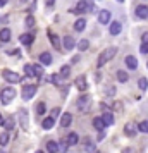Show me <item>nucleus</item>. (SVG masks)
I'll list each match as a JSON object with an SVG mask.
<instances>
[{"instance_id":"f257e3e1","label":"nucleus","mask_w":148,"mask_h":153,"mask_svg":"<svg viewBox=\"0 0 148 153\" xmlns=\"http://www.w3.org/2000/svg\"><path fill=\"white\" fill-rule=\"evenodd\" d=\"M76 107H78V110L81 112V114H88V112L91 110V107H93L91 95H88V93L83 91V95L76 100Z\"/></svg>"},{"instance_id":"f03ea898","label":"nucleus","mask_w":148,"mask_h":153,"mask_svg":"<svg viewBox=\"0 0 148 153\" xmlns=\"http://www.w3.org/2000/svg\"><path fill=\"white\" fill-rule=\"evenodd\" d=\"M115 53H117V47H109V48H105V50H103V52L98 55L97 67H98V69H102L103 65H107V62H110L114 57H115Z\"/></svg>"},{"instance_id":"7ed1b4c3","label":"nucleus","mask_w":148,"mask_h":153,"mask_svg":"<svg viewBox=\"0 0 148 153\" xmlns=\"http://www.w3.org/2000/svg\"><path fill=\"white\" fill-rule=\"evenodd\" d=\"M71 12H74V14H81V12H93V4L90 0H79L76 9H72Z\"/></svg>"},{"instance_id":"20e7f679","label":"nucleus","mask_w":148,"mask_h":153,"mask_svg":"<svg viewBox=\"0 0 148 153\" xmlns=\"http://www.w3.org/2000/svg\"><path fill=\"white\" fill-rule=\"evenodd\" d=\"M14 98H16V90L14 88H4L2 93H0V102H2L4 105L10 103Z\"/></svg>"},{"instance_id":"39448f33","label":"nucleus","mask_w":148,"mask_h":153,"mask_svg":"<svg viewBox=\"0 0 148 153\" xmlns=\"http://www.w3.org/2000/svg\"><path fill=\"white\" fill-rule=\"evenodd\" d=\"M36 90H38V88H36L35 84H26V86L22 88V95H21L22 100H26V102L31 100V98L36 95Z\"/></svg>"},{"instance_id":"423d86ee","label":"nucleus","mask_w":148,"mask_h":153,"mask_svg":"<svg viewBox=\"0 0 148 153\" xmlns=\"http://www.w3.org/2000/svg\"><path fill=\"white\" fill-rule=\"evenodd\" d=\"M136 132H138V126H136V122L127 120L126 126H124V134L129 136V138H133V136H136Z\"/></svg>"},{"instance_id":"0eeeda50","label":"nucleus","mask_w":148,"mask_h":153,"mask_svg":"<svg viewBox=\"0 0 148 153\" xmlns=\"http://www.w3.org/2000/svg\"><path fill=\"white\" fill-rule=\"evenodd\" d=\"M2 74H4V79L9 81V83H12V84L21 83V76H19L17 72H12V71H4Z\"/></svg>"},{"instance_id":"6e6552de","label":"nucleus","mask_w":148,"mask_h":153,"mask_svg":"<svg viewBox=\"0 0 148 153\" xmlns=\"http://www.w3.org/2000/svg\"><path fill=\"white\" fill-rule=\"evenodd\" d=\"M110 19H112V12L110 10H100L98 12V22L100 24H103V26H109V22H110Z\"/></svg>"},{"instance_id":"1a4fd4ad","label":"nucleus","mask_w":148,"mask_h":153,"mask_svg":"<svg viewBox=\"0 0 148 153\" xmlns=\"http://www.w3.org/2000/svg\"><path fill=\"white\" fill-rule=\"evenodd\" d=\"M134 17L136 19H147L148 17V5H136V9H134Z\"/></svg>"},{"instance_id":"9d476101","label":"nucleus","mask_w":148,"mask_h":153,"mask_svg":"<svg viewBox=\"0 0 148 153\" xmlns=\"http://www.w3.org/2000/svg\"><path fill=\"white\" fill-rule=\"evenodd\" d=\"M17 117H19L21 127L24 129V131H28V127H29V122H28V112L24 110V108H21V110L17 112Z\"/></svg>"},{"instance_id":"9b49d317","label":"nucleus","mask_w":148,"mask_h":153,"mask_svg":"<svg viewBox=\"0 0 148 153\" xmlns=\"http://www.w3.org/2000/svg\"><path fill=\"white\" fill-rule=\"evenodd\" d=\"M120 31H122V24H120L119 21H112V22H109V33H110L112 36L120 35Z\"/></svg>"},{"instance_id":"f8f14e48","label":"nucleus","mask_w":148,"mask_h":153,"mask_svg":"<svg viewBox=\"0 0 148 153\" xmlns=\"http://www.w3.org/2000/svg\"><path fill=\"white\" fill-rule=\"evenodd\" d=\"M62 47L64 50H67V52H71V50H74V47H76V42H74V38L72 36H64V40H62Z\"/></svg>"},{"instance_id":"ddd939ff","label":"nucleus","mask_w":148,"mask_h":153,"mask_svg":"<svg viewBox=\"0 0 148 153\" xmlns=\"http://www.w3.org/2000/svg\"><path fill=\"white\" fill-rule=\"evenodd\" d=\"M74 86L78 88L79 91H86L88 90V83H86V76H78L76 81H74Z\"/></svg>"},{"instance_id":"4468645a","label":"nucleus","mask_w":148,"mask_h":153,"mask_svg":"<svg viewBox=\"0 0 148 153\" xmlns=\"http://www.w3.org/2000/svg\"><path fill=\"white\" fill-rule=\"evenodd\" d=\"M124 64L127 65V69H131V71L138 69V59H136L134 55H127L126 60H124Z\"/></svg>"},{"instance_id":"2eb2a0df","label":"nucleus","mask_w":148,"mask_h":153,"mask_svg":"<svg viewBox=\"0 0 148 153\" xmlns=\"http://www.w3.org/2000/svg\"><path fill=\"white\" fill-rule=\"evenodd\" d=\"M83 148H85V152H86V153L97 152V146H95V143H93L90 138H83Z\"/></svg>"},{"instance_id":"dca6fc26","label":"nucleus","mask_w":148,"mask_h":153,"mask_svg":"<svg viewBox=\"0 0 148 153\" xmlns=\"http://www.w3.org/2000/svg\"><path fill=\"white\" fill-rule=\"evenodd\" d=\"M48 38H50V43H52V47H54L55 50H60V48H62V45H60V38H59L55 33L48 31Z\"/></svg>"},{"instance_id":"f3484780","label":"nucleus","mask_w":148,"mask_h":153,"mask_svg":"<svg viewBox=\"0 0 148 153\" xmlns=\"http://www.w3.org/2000/svg\"><path fill=\"white\" fill-rule=\"evenodd\" d=\"M71 124H72V114H71V112L62 114V117H60V126H62V127H69Z\"/></svg>"},{"instance_id":"a211bd4d","label":"nucleus","mask_w":148,"mask_h":153,"mask_svg":"<svg viewBox=\"0 0 148 153\" xmlns=\"http://www.w3.org/2000/svg\"><path fill=\"white\" fill-rule=\"evenodd\" d=\"M85 29H86V19H85V17L76 19V22H74V31L81 33V31H85Z\"/></svg>"},{"instance_id":"6ab92c4d","label":"nucleus","mask_w":148,"mask_h":153,"mask_svg":"<svg viewBox=\"0 0 148 153\" xmlns=\"http://www.w3.org/2000/svg\"><path fill=\"white\" fill-rule=\"evenodd\" d=\"M40 64H42V65H50V64H52V53H50V52L40 53Z\"/></svg>"},{"instance_id":"aec40b11","label":"nucleus","mask_w":148,"mask_h":153,"mask_svg":"<svg viewBox=\"0 0 148 153\" xmlns=\"http://www.w3.org/2000/svg\"><path fill=\"white\" fill-rule=\"evenodd\" d=\"M54 124H55V119L52 117V115H50V117H45V119L42 120V127L45 129V131L52 129V127H54Z\"/></svg>"},{"instance_id":"412c9836","label":"nucleus","mask_w":148,"mask_h":153,"mask_svg":"<svg viewBox=\"0 0 148 153\" xmlns=\"http://www.w3.org/2000/svg\"><path fill=\"white\" fill-rule=\"evenodd\" d=\"M33 40H35V38H33V35H29V33H24V35L19 36V42H21L22 45H26V47H29V45L33 43Z\"/></svg>"},{"instance_id":"4be33fe9","label":"nucleus","mask_w":148,"mask_h":153,"mask_svg":"<svg viewBox=\"0 0 148 153\" xmlns=\"http://www.w3.org/2000/svg\"><path fill=\"white\" fill-rule=\"evenodd\" d=\"M65 139H67L69 146H74V145H78V143H79V136H78V132H69Z\"/></svg>"},{"instance_id":"5701e85b","label":"nucleus","mask_w":148,"mask_h":153,"mask_svg":"<svg viewBox=\"0 0 148 153\" xmlns=\"http://www.w3.org/2000/svg\"><path fill=\"white\" fill-rule=\"evenodd\" d=\"M102 119H103L105 126H114V122H115V119H114V114H112V112H105V114L102 115Z\"/></svg>"},{"instance_id":"b1692460","label":"nucleus","mask_w":148,"mask_h":153,"mask_svg":"<svg viewBox=\"0 0 148 153\" xmlns=\"http://www.w3.org/2000/svg\"><path fill=\"white\" fill-rule=\"evenodd\" d=\"M93 127L98 129V131H103V129H105V122H103V119L102 117H95L93 119Z\"/></svg>"},{"instance_id":"393cba45","label":"nucleus","mask_w":148,"mask_h":153,"mask_svg":"<svg viewBox=\"0 0 148 153\" xmlns=\"http://www.w3.org/2000/svg\"><path fill=\"white\" fill-rule=\"evenodd\" d=\"M10 36H12V33H10V29L9 28H4L2 31H0V42H9L10 40Z\"/></svg>"},{"instance_id":"a878e982","label":"nucleus","mask_w":148,"mask_h":153,"mask_svg":"<svg viewBox=\"0 0 148 153\" xmlns=\"http://www.w3.org/2000/svg\"><path fill=\"white\" fill-rule=\"evenodd\" d=\"M47 152L48 153H59V143H57V141H47Z\"/></svg>"},{"instance_id":"bb28decb","label":"nucleus","mask_w":148,"mask_h":153,"mask_svg":"<svg viewBox=\"0 0 148 153\" xmlns=\"http://www.w3.org/2000/svg\"><path fill=\"white\" fill-rule=\"evenodd\" d=\"M115 77H117L119 83H127V81H129V76H127L126 71H117V72H115Z\"/></svg>"},{"instance_id":"cd10ccee","label":"nucleus","mask_w":148,"mask_h":153,"mask_svg":"<svg viewBox=\"0 0 148 153\" xmlns=\"http://www.w3.org/2000/svg\"><path fill=\"white\" fill-rule=\"evenodd\" d=\"M69 152V143H67V139L64 138L59 141V153H67Z\"/></svg>"},{"instance_id":"c85d7f7f","label":"nucleus","mask_w":148,"mask_h":153,"mask_svg":"<svg viewBox=\"0 0 148 153\" xmlns=\"http://www.w3.org/2000/svg\"><path fill=\"white\" fill-rule=\"evenodd\" d=\"M88 48H90V42H88L86 38L79 40V43H78V50H79V52H86Z\"/></svg>"},{"instance_id":"c756f323","label":"nucleus","mask_w":148,"mask_h":153,"mask_svg":"<svg viewBox=\"0 0 148 153\" xmlns=\"http://www.w3.org/2000/svg\"><path fill=\"white\" fill-rule=\"evenodd\" d=\"M59 74H60V77H62V79H67V77L71 76V65H62V69H60V72H59Z\"/></svg>"},{"instance_id":"7c9ffc66","label":"nucleus","mask_w":148,"mask_h":153,"mask_svg":"<svg viewBox=\"0 0 148 153\" xmlns=\"http://www.w3.org/2000/svg\"><path fill=\"white\" fill-rule=\"evenodd\" d=\"M35 110H36V114H38V115H45V112H47V105L43 103V102H40V103H36Z\"/></svg>"},{"instance_id":"2f4dec72","label":"nucleus","mask_w":148,"mask_h":153,"mask_svg":"<svg viewBox=\"0 0 148 153\" xmlns=\"http://www.w3.org/2000/svg\"><path fill=\"white\" fill-rule=\"evenodd\" d=\"M24 74L28 77H33L35 76V69H33V64H26L24 65Z\"/></svg>"},{"instance_id":"473e14b6","label":"nucleus","mask_w":148,"mask_h":153,"mask_svg":"<svg viewBox=\"0 0 148 153\" xmlns=\"http://www.w3.org/2000/svg\"><path fill=\"white\" fill-rule=\"evenodd\" d=\"M4 126H5V129H7V131H12V129L16 127V120L12 117H9L7 120L4 122Z\"/></svg>"},{"instance_id":"72a5a7b5","label":"nucleus","mask_w":148,"mask_h":153,"mask_svg":"<svg viewBox=\"0 0 148 153\" xmlns=\"http://www.w3.org/2000/svg\"><path fill=\"white\" fill-rule=\"evenodd\" d=\"M7 143H9V132L5 131V132L0 134V146H5Z\"/></svg>"},{"instance_id":"f704fd0d","label":"nucleus","mask_w":148,"mask_h":153,"mask_svg":"<svg viewBox=\"0 0 148 153\" xmlns=\"http://www.w3.org/2000/svg\"><path fill=\"white\" fill-rule=\"evenodd\" d=\"M138 86H140V90L141 91H145L148 88V81H147V77H140V81H138Z\"/></svg>"},{"instance_id":"c9c22d12","label":"nucleus","mask_w":148,"mask_h":153,"mask_svg":"<svg viewBox=\"0 0 148 153\" xmlns=\"http://www.w3.org/2000/svg\"><path fill=\"white\" fill-rule=\"evenodd\" d=\"M60 81H62V77H60V74H52L50 76V83H54V84H60Z\"/></svg>"},{"instance_id":"e433bc0d","label":"nucleus","mask_w":148,"mask_h":153,"mask_svg":"<svg viewBox=\"0 0 148 153\" xmlns=\"http://www.w3.org/2000/svg\"><path fill=\"white\" fill-rule=\"evenodd\" d=\"M33 69H35V76L36 77H43V67L42 65H33Z\"/></svg>"},{"instance_id":"4c0bfd02","label":"nucleus","mask_w":148,"mask_h":153,"mask_svg":"<svg viewBox=\"0 0 148 153\" xmlns=\"http://www.w3.org/2000/svg\"><path fill=\"white\" fill-rule=\"evenodd\" d=\"M138 131L148 132V122H147V120H143V122H140V124H138Z\"/></svg>"},{"instance_id":"58836bf2","label":"nucleus","mask_w":148,"mask_h":153,"mask_svg":"<svg viewBox=\"0 0 148 153\" xmlns=\"http://www.w3.org/2000/svg\"><path fill=\"white\" fill-rule=\"evenodd\" d=\"M24 24H26L28 28H33V26H35V17H33V16H28L26 21H24Z\"/></svg>"},{"instance_id":"ea45409f","label":"nucleus","mask_w":148,"mask_h":153,"mask_svg":"<svg viewBox=\"0 0 148 153\" xmlns=\"http://www.w3.org/2000/svg\"><path fill=\"white\" fill-rule=\"evenodd\" d=\"M105 95L114 97V95H115V88H114V86H107V88H105Z\"/></svg>"},{"instance_id":"a19ab883","label":"nucleus","mask_w":148,"mask_h":153,"mask_svg":"<svg viewBox=\"0 0 148 153\" xmlns=\"http://www.w3.org/2000/svg\"><path fill=\"white\" fill-rule=\"evenodd\" d=\"M140 52H141V53H145V55L148 53V43H147V42H143V43H141V47H140Z\"/></svg>"},{"instance_id":"79ce46f5","label":"nucleus","mask_w":148,"mask_h":153,"mask_svg":"<svg viewBox=\"0 0 148 153\" xmlns=\"http://www.w3.org/2000/svg\"><path fill=\"white\" fill-rule=\"evenodd\" d=\"M59 114H60V108H54V110L50 112V115H52L54 119H57V117H59Z\"/></svg>"},{"instance_id":"37998d69","label":"nucleus","mask_w":148,"mask_h":153,"mask_svg":"<svg viewBox=\"0 0 148 153\" xmlns=\"http://www.w3.org/2000/svg\"><path fill=\"white\" fill-rule=\"evenodd\" d=\"M105 139V131H98V141Z\"/></svg>"},{"instance_id":"c03bdc74","label":"nucleus","mask_w":148,"mask_h":153,"mask_svg":"<svg viewBox=\"0 0 148 153\" xmlns=\"http://www.w3.org/2000/svg\"><path fill=\"white\" fill-rule=\"evenodd\" d=\"M54 4H55V0H45V5H47V7H52Z\"/></svg>"},{"instance_id":"a18cd8bd","label":"nucleus","mask_w":148,"mask_h":153,"mask_svg":"<svg viewBox=\"0 0 148 153\" xmlns=\"http://www.w3.org/2000/svg\"><path fill=\"white\" fill-rule=\"evenodd\" d=\"M141 40L148 43V31H147V33H143V36H141Z\"/></svg>"},{"instance_id":"49530a36","label":"nucleus","mask_w":148,"mask_h":153,"mask_svg":"<svg viewBox=\"0 0 148 153\" xmlns=\"http://www.w3.org/2000/svg\"><path fill=\"white\" fill-rule=\"evenodd\" d=\"M9 0H0V7H4V5H7Z\"/></svg>"},{"instance_id":"de8ad7c7","label":"nucleus","mask_w":148,"mask_h":153,"mask_svg":"<svg viewBox=\"0 0 148 153\" xmlns=\"http://www.w3.org/2000/svg\"><path fill=\"white\" fill-rule=\"evenodd\" d=\"M4 122H5V120H4V117H2V114H0V126H4Z\"/></svg>"},{"instance_id":"09e8293b","label":"nucleus","mask_w":148,"mask_h":153,"mask_svg":"<svg viewBox=\"0 0 148 153\" xmlns=\"http://www.w3.org/2000/svg\"><path fill=\"white\" fill-rule=\"evenodd\" d=\"M124 153H131V150H129V148H127V150H124Z\"/></svg>"},{"instance_id":"8fccbe9b","label":"nucleus","mask_w":148,"mask_h":153,"mask_svg":"<svg viewBox=\"0 0 148 153\" xmlns=\"http://www.w3.org/2000/svg\"><path fill=\"white\" fill-rule=\"evenodd\" d=\"M19 2H28V0H19Z\"/></svg>"},{"instance_id":"3c124183","label":"nucleus","mask_w":148,"mask_h":153,"mask_svg":"<svg viewBox=\"0 0 148 153\" xmlns=\"http://www.w3.org/2000/svg\"><path fill=\"white\" fill-rule=\"evenodd\" d=\"M36 153H43V152H40V150H38V152H36Z\"/></svg>"},{"instance_id":"603ef678","label":"nucleus","mask_w":148,"mask_h":153,"mask_svg":"<svg viewBox=\"0 0 148 153\" xmlns=\"http://www.w3.org/2000/svg\"><path fill=\"white\" fill-rule=\"evenodd\" d=\"M93 153H100V152H93Z\"/></svg>"},{"instance_id":"864d4df0","label":"nucleus","mask_w":148,"mask_h":153,"mask_svg":"<svg viewBox=\"0 0 148 153\" xmlns=\"http://www.w3.org/2000/svg\"><path fill=\"white\" fill-rule=\"evenodd\" d=\"M147 67H148V62H147Z\"/></svg>"},{"instance_id":"5fc2aeb1","label":"nucleus","mask_w":148,"mask_h":153,"mask_svg":"<svg viewBox=\"0 0 148 153\" xmlns=\"http://www.w3.org/2000/svg\"><path fill=\"white\" fill-rule=\"evenodd\" d=\"M0 153H4V152H0Z\"/></svg>"}]
</instances>
